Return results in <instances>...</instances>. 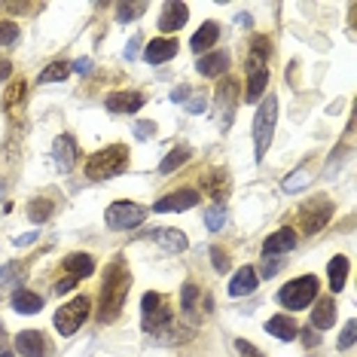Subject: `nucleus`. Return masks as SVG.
<instances>
[{
    "instance_id": "49",
    "label": "nucleus",
    "mask_w": 357,
    "mask_h": 357,
    "mask_svg": "<svg viewBox=\"0 0 357 357\" xmlns=\"http://www.w3.org/2000/svg\"><path fill=\"white\" fill-rule=\"evenodd\" d=\"M275 272H278V263H266V269H263V278H272Z\"/></svg>"
},
{
    "instance_id": "33",
    "label": "nucleus",
    "mask_w": 357,
    "mask_h": 357,
    "mask_svg": "<svg viewBox=\"0 0 357 357\" xmlns=\"http://www.w3.org/2000/svg\"><path fill=\"white\" fill-rule=\"evenodd\" d=\"M147 13V3H119L116 6V19L119 22H135Z\"/></svg>"
},
{
    "instance_id": "13",
    "label": "nucleus",
    "mask_w": 357,
    "mask_h": 357,
    "mask_svg": "<svg viewBox=\"0 0 357 357\" xmlns=\"http://www.w3.org/2000/svg\"><path fill=\"white\" fill-rule=\"evenodd\" d=\"M186 19H190V6L181 3V0H172V3H165V10H162L159 31H162V34H172V31H181V28L186 25Z\"/></svg>"
},
{
    "instance_id": "5",
    "label": "nucleus",
    "mask_w": 357,
    "mask_h": 357,
    "mask_svg": "<svg viewBox=\"0 0 357 357\" xmlns=\"http://www.w3.org/2000/svg\"><path fill=\"white\" fill-rule=\"evenodd\" d=\"M318 290H321V281L314 278V275H303V278H294V281L284 284L281 294H278V303L284 308H290V312H299V308L312 305V299L318 296Z\"/></svg>"
},
{
    "instance_id": "8",
    "label": "nucleus",
    "mask_w": 357,
    "mask_h": 357,
    "mask_svg": "<svg viewBox=\"0 0 357 357\" xmlns=\"http://www.w3.org/2000/svg\"><path fill=\"white\" fill-rule=\"evenodd\" d=\"M141 312H144V330L147 333H156L159 327H165L168 321H172V312H168V299L156 294V290H150V294H144V303H141Z\"/></svg>"
},
{
    "instance_id": "47",
    "label": "nucleus",
    "mask_w": 357,
    "mask_h": 357,
    "mask_svg": "<svg viewBox=\"0 0 357 357\" xmlns=\"http://www.w3.org/2000/svg\"><path fill=\"white\" fill-rule=\"evenodd\" d=\"M321 342V336H318V333H312V327H308L305 330V345H318Z\"/></svg>"
},
{
    "instance_id": "42",
    "label": "nucleus",
    "mask_w": 357,
    "mask_h": 357,
    "mask_svg": "<svg viewBox=\"0 0 357 357\" xmlns=\"http://www.w3.org/2000/svg\"><path fill=\"white\" fill-rule=\"evenodd\" d=\"M74 284H77V278H70V275H68L64 281L55 284V294H68V290H74Z\"/></svg>"
},
{
    "instance_id": "16",
    "label": "nucleus",
    "mask_w": 357,
    "mask_h": 357,
    "mask_svg": "<svg viewBox=\"0 0 357 357\" xmlns=\"http://www.w3.org/2000/svg\"><path fill=\"white\" fill-rule=\"evenodd\" d=\"M52 156H55L59 172H70V165H74V159H77V141L70 135H61L52 147Z\"/></svg>"
},
{
    "instance_id": "12",
    "label": "nucleus",
    "mask_w": 357,
    "mask_h": 357,
    "mask_svg": "<svg viewBox=\"0 0 357 357\" xmlns=\"http://www.w3.org/2000/svg\"><path fill=\"white\" fill-rule=\"evenodd\" d=\"M199 192L196 190H177V192H168L165 199H159L156 205H153V211L156 214H174V211H190L199 205Z\"/></svg>"
},
{
    "instance_id": "11",
    "label": "nucleus",
    "mask_w": 357,
    "mask_h": 357,
    "mask_svg": "<svg viewBox=\"0 0 357 357\" xmlns=\"http://www.w3.org/2000/svg\"><path fill=\"white\" fill-rule=\"evenodd\" d=\"M15 351L22 357H50L52 354V345L46 339V333L40 330H25L15 336Z\"/></svg>"
},
{
    "instance_id": "30",
    "label": "nucleus",
    "mask_w": 357,
    "mask_h": 357,
    "mask_svg": "<svg viewBox=\"0 0 357 357\" xmlns=\"http://www.w3.org/2000/svg\"><path fill=\"white\" fill-rule=\"evenodd\" d=\"M19 278H22V266L19 263L0 266V296H3L6 290H19Z\"/></svg>"
},
{
    "instance_id": "32",
    "label": "nucleus",
    "mask_w": 357,
    "mask_h": 357,
    "mask_svg": "<svg viewBox=\"0 0 357 357\" xmlns=\"http://www.w3.org/2000/svg\"><path fill=\"white\" fill-rule=\"evenodd\" d=\"M68 74H70L68 61H52L50 68L40 74V86H43V83H59V79H68Z\"/></svg>"
},
{
    "instance_id": "40",
    "label": "nucleus",
    "mask_w": 357,
    "mask_h": 357,
    "mask_svg": "<svg viewBox=\"0 0 357 357\" xmlns=\"http://www.w3.org/2000/svg\"><path fill=\"white\" fill-rule=\"evenodd\" d=\"M211 263L217 266V272H226V269H229V257H226L220 248H211Z\"/></svg>"
},
{
    "instance_id": "7",
    "label": "nucleus",
    "mask_w": 357,
    "mask_h": 357,
    "mask_svg": "<svg viewBox=\"0 0 357 357\" xmlns=\"http://www.w3.org/2000/svg\"><path fill=\"white\" fill-rule=\"evenodd\" d=\"M104 217H107L110 229H135V226L144 223V217H147V208L137 205V202H113Z\"/></svg>"
},
{
    "instance_id": "14",
    "label": "nucleus",
    "mask_w": 357,
    "mask_h": 357,
    "mask_svg": "<svg viewBox=\"0 0 357 357\" xmlns=\"http://www.w3.org/2000/svg\"><path fill=\"white\" fill-rule=\"evenodd\" d=\"M296 248V232L294 229H278L272 232L269 238L263 241V254L266 257H278V254H287V250Z\"/></svg>"
},
{
    "instance_id": "19",
    "label": "nucleus",
    "mask_w": 357,
    "mask_h": 357,
    "mask_svg": "<svg viewBox=\"0 0 357 357\" xmlns=\"http://www.w3.org/2000/svg\"><path fill=\"white\" fill-rule=\"evenodd\" d=\"M25 92H28L25 79H15V83L6 89V95H3V110L10 113L13 119L22 116V107H25Z\"/></svg>"
},
{
    "instance_id": "53",
    "label": "nucleus",
    "mask_w": 357,
    "mask_h": 357,
    "mask_svg": "<svg viewBox=\"0 0 357 357\" xmlns=\"http://www.w3.org/2000/svg\"><path fill=\"white\" fill-rule=\"evenodd\" d=\"M0 190H3V183H0Z\"/></svg>"
},
{
    "instance_id": "37",
    "label": "nucleus",
    "mask_w": 357,
    "mask_h": 357,
    "mask_svg": "<svg viewBox=\"0 0 357 357\" xmlns=\"http://www.w3.org/2000/svg\"><path fill=\"white\" fill-rule=\"evenodd\" d=\"M354 327H357L354 321H348L342 327V336H339V348H342V351H348V348L354 345Z\"/></svg>"
},
{
    "instance_id": "41",
    "label": "nucleus",
    "mask_w": 357,
    "mask_h": 357,
    "mask_svg": "<svg viewBox=\"0 0 357 357\" xmlns=\"http://www.w3.org/2000/svg\"><path fill=\"white\" fill-rule=\"evenodd\" d=\"M153 132H156V126H153V123H137L135 126V135L137 137H150Z\"/></svg>"
},
{
    "instance_id": "24",
    "label": "nucleus",
    "mask_w": 357,
    "mask_h": 357,
    "mask_svg": "<svg viewBox=\"0 0 357 357\" xmlns=\"http://www.w3.org/2000/svg\"><path fill=\"white\" fill-rule=\"evenodd\" d=\"M266 333H272V336L287 339V342H290V339H296L299 327H296L294 318H287V314H275V318L266 321Z\"/></svg>"
},
{
    "instance_id": "28",
    "label": "nucleus",
    "mask_w": 357,
    "mask_h": 357,
    "mask_svg": "<svg viewBox=\"0 0 357 357\" xmlns=\"http://www.w3.org/2000/svg\"><path fill=\"white\" fill-rule=\"evenodd\" d=\"M205 186L211 192V199H226V192H229V174L223 172V168H214L208 177H205Z\"/></svg>"
},
{
    "instance_id": "9",
    "label": "nucleus",
    "mask_w": 357,
    "mask_h": 357,
    "mask_svg": "<svg viewBox=\"0 0 357 357\" xmlns=\"http://www.w3.org/2000/svg\"><path fill=\"white\" fill-rule=\"evenodd\" d=\"M238 83L232 77H223L220 86H217V95H214V107H217V116H220V128L232 126V116H235V104H238Z\"/></svg>"
},
{
    "instance_id": "46",
    "label": "nucleus",
    "mask_w": 357,
    "mask_h": 357,
    "mask_svg": "<svg viewBox=\"0 0 357 357\" xmlns=\"http://www.w3.org/2000/svg\"><path fill=\"white\" fill-rule=\"evenodd\" d=\"M205 110V98H192L190 101V113H202Z\"/></svg>"
},
{
    "instance_id": "21",
    "label": "nucleus",
    "mask_w": 357,
    "mask_h": 357,
    "mask_svg": "<svg viewBox=\"0 0 357 357\" xmlns=\"http://www.w3.org/2000/svg\"><path fill=\"white\" fill-rule=\"evenodd\" d=\"M312 324L318 330H330L333 324H336V299L333 296L318 299V305L312 308Z\"/></svg>"
},
{
    "instance_id": "10",
    "label": "nucleus",
    "mask_w": 357,
    "mask_h": 357,
    "mask_svg": "<svg viewBox=\"0 0 357 357\" xmlns=\"http://www.w3.org/2000/svg\"><path fill=\"white\" fill-rule=\"evenodd\" d=\"M330 217H333V205H330L327 199H312L303 211H299V223H303V232L305 235L321 232L324 226L330 223Z\"/></svg>"
},
{
    "instance_id": "17",
    "label": "nucleus",
    "mask_w": 357,
    "mask_h": 357,
    "mask_svg": "<svg viewBox=\"0 0 357 357\" xmlns=\"http://www.w3.org/2000/svg\"><path fill=\"white\" fill-rule=\"evenodd\" d=\"M144 107V95L141 92H116L107 98L110 113H137Z\"/></svg>"
},
{
    "instance_id": "35",
    "label": "nucleus",
    "mask_w": 357,
    "mask_h": 357,
    "mask_svg": "<svg viewBox=\"0 0 357 357\" xmlns=\"http://www.w3.org/2000/svg\"><path fill=\"white\" fill-rule=\"evenodd\" d=\"M305 183H308V172H305V168H299V172H294V174L287 177V181H284V190H287V192H296V190H303Z\"/></svg>"
},
{
    "instance_id": "44",
    "label": "nucleus",
    "mask_w": 357,
    "mask_h": 357,
    "mask_svg": "<svg viewBox=\"0 0 357 357\" xmlns=\"http://www.w3.org/2000/svg\"><path fill=\"white\" fill-rule=\"evenodd\" d=\"M186 95H190V89H186V86H177L174 95H172V101H186Z\"/></svg>"
},
{
    "instance_id": "39",
    "label": "nucleus",
    "mask_w": 357,
    "mask_h": 357,
    "mask_svg": "<svg viewBox=\"0 0 357 357\" xmlns=\"http://www.w3.org/2000/svg\"><path fill=\"white\" fill-rule=\"evenodd\" d=\"M235 348H238V354H241V357H266L257 345H250L248 339H235Z\"/></svg>"
},
{
    "instance_id": "23",
    "label": "nucleus",
    "mask_w": 357,
    "mask_h": 357,
    "mask_svg": "<svg viewBox=\"0 0 357 357\" xmlns=\"http://www.w3.org/2000/svg\"><path fill=\"white\" fill-rule=\"evenodd\" d=\"M217 37H220V28L214 25V22H205L196 34H192V40H190V50L192 52H205V50H211V46L217 43Z\"/></svg>"
},
{
    "instance_id": "25",
    "label": "nucleus",
    "mask_w": 357,
    "mask_h": 357,
    "mask_svg": "<svg viewBox=\"0 0 357 357\" xmlns=\"http://www.w3.org/2000/svg\"><path fill=\"white\" fill-rule=\"evenodd\" d=\"M13 308L19 314H34L43 308V296H37L34 290H15L13 294Z\"/></svg>"
},
{
    "instance_id": "50",
    "label": "nucleus",
    "mask_w": 357,
    "mask_h": 357,
    "mask_svg": "<svg viewBox=\"0 0 357 357\" xmlns=\"http://www.w3.org/2000/svg\"><path fill=\"white\" fill-rule=\"evenodd\" d=\"M31 241H34V235H31V232H28V235H19V241H15V245L28 248V245H31Z\"/></svg>"
},
{
    "instance_id": "22",
    "label": "nucleus",
    "mask_w": 357,
    "mask_h": 357,
    "mask_svg": "<svg viewBox=\"0 0 357 357\" xmlns=\"http://www.w3.org/2000/svg\"><path fill=\"white\" fill-rule=\"evenodd\" d=\"M61 266H64V272H68L70 278H77V281L95 272V259L89 254H70V257H64Z\"/></svg>"
},
{
    "instance_id": "52",
    "label": "nucleus",
    "mask_w": 357,
    "mask_h": 357,
    "mask_svg": "<svg viewBox=\"0 0 357 357\" xmlns=\"http://www.w3.org/2000/svg\"><path fill=\"white\" fill-rule=\"evenodd\" d=\"M3 357H13V354H6V351H3Z\"/></svg>"
},
{
    "instance_id": "4",
    "label": "nucleus",
    "mask_w": 357,
    "mask_h": 357,
    "mask_svg": "<svg viewBox=\"0 0 357 357\" xmlns=\"http://www.w3.org/2000/svg\"><path fill=\"white\" fill-rule=\"evenodd\" d=\"M275 123H278V98H275V95H263V104H259V110L254 116V150H257V159H263L266 153H269Z\"/></svg>"
},
{
    "instance_id": "6",
    "label": "nucleus",
    "mask_w": 357,
    "mask_h": 357,
    "mask_svg": "<svg viewBox=\"0 0 357 357\" xmlns=\"http://www.w3.org/2000/svg\"><path fill=\"white\" fill-rule=\"evenodd\" d=\"M86 318H89V299L77 296L55 312V330H59L61 336H74V333L86 324Z\"/></svg>"
},
{
    "instance_id": "2",
    "label": "nucleus",
    "mask_w": 357,
    "mask_h": 357,
    "mask_svg": "<svg viewBox=\"0 0 357 357\" xmlns=\"http://www.w3.org/2000/svg\"><path fill=\"white\" fill-rule=\"evenodd\" d=\"M272 52V40L269 37H254L250 40V52H248V101H259L266 95L269 86V70H266V59Z\"/></svg>"
},
{
    "instance_id": "34",
    "label": "nucleus",
    "mask_w": 357,
    "mask_h": 357,
    "mask_svg": "<svg viewBox=\"0 0 357 357\" xmlns=\"http://www.w3.org/2000/svg\"><path fill=\"white\" fill-rule=\"evenodd\" d=\"M19 40V25L10 19H0V46H13Z\"/></svg>"
},
{
    "instance_id": "38",
    "label": "nucleus",
    "mask_w": 357,
    "mask_h": 357,
    "mask_svg": "<svg viewBox=\"0 0 357 357\" xmlns=\"http://www.w3.org/2000/svg\"><path fill=\"white\" fill-rule=\"evenodd\" d=\"M196 299H199V287H196V284H183V296H181V303H183L186 312H190V308L196 305Z\"/></svg>"
},
{
    "instance_id": "15",
    "label": "nucleus",
    "mask_w": 357,
    "mask_h": 357,
    "mask_svg": "<svg viewBox=\"0 0 357 357\" xmlns=\"http://www.w3.org/2000/svg\"><path fill=\"white\" fill-rule=\"evenodd\" d=\"M177 40L174 37H159V40H153V43L144 50V59H147L150 64H162V61H168V59H174L177 55Z\"/></svg>"
},
{
    "instance_id": "36",
    "label": "nucleus",
    "mask_w": 357,
    "mask_h": 357,
    "mask_svg": "<svg viewBox=\"0 0 357 357\" xmlns=\"http://www.w3.org/2000/svg\"><path fill=\"white\" fill-rule=\"evenodd\" d=\"M223 220H226V211H223V208H211L208 214H205V226H208L211 232L223 229Z\"/></svg>"
},
{
    "instance_id": "31",
    "label": "nucleus",
    "mask_w": 357,
    "mask_h": 357,
    "mask_svg": "<svg viewBox=\"0 0 357 357\" xmlns=\"http://www.w3.org/2000/svg\"><path fill=\"white\" fill-rule=\"evenodd\" d=\"M52 211H55V205H52V199H34L28 205V217L34 223H46L52 217Z\"/></svg>"
},
{
    "instance_id": "43",
    "label": "nucleus",
    "mask_w": 357,
    "mask_h": 357,
    "mask_svg": "<svg viewBox=\"0 0 357 357\" xmlns=\"http://www.w3.org/2000/svg\"><path fill=\"white\" fill-rule=\"evenodd\" d=\"M89 68H92V59H79L74 64V70H79V74H89Z\"/></svg>"
},
{
    "instance_id": "3",
    "label": "nucleus",
    "mask_w": 357,
    "mask_h": 357,
    "mask_svg": "<svg viewBox=\"0 0 357 357\" xmlns=\"http://www.w3.org/2000/svg\"><path fill=\"white\" fill-rule=\"evenodd\" d=\"M128 165V150L123 144H113L107 150H98L95 156H89L86 162V177L89 181H107V177L123 174Z\"/></svg>"
},
{
    "instance_id": "48",
    "label": "nucleus",
    "mask_w": 357,
    "mask_h": 357,
    "mask_svg": "<svg viewBox=\"0 0 357 357\" xmlns=\"http://www.w3.org/2000/svg\"><path fill=\"white\" fill-rule=\"evenodd\" d=\"M137 46H141V37H132V43H128V59H135V52H137Z\"/></svg>"
},
{
    "instance_id": "20",
    "label": "nucleus",
    "mask_w": 357,
    "mask_h": 357,
    "mask_svg": "<svg viewBox=\"0 0 357 357\" xmlns=\"http://www.w3.org/2000/svg\"><path fill=\"white\" fill-rule=\"evenodd\" d=\"M254 290H257V272L250 269V266H241L229 281V294L232 296H250Z\"/></svg>"
},
{
    "instance_id": "26",
    "label": "nucleus",
    "mask_w": 357,
    "mask_h": 357,
    "mask_svg": "<svg viewBox=\"0 0 357 357\" xmlns=\"http://www.w3.org/2000/svg\"><path fill=\"white\" fill-rule=\"evenodd\" d=\"M156 238H159V245L165 248L168 254H181V250H186V245H190L181 229H159Z\"/></svg>"
},
{
    "instance_id": "45",
    "label": "nucleus",
    "mask_w": 357,
    "mask_h": 357,
    "mask_svg": "<svg viewBox=\"0 0 357 357\" xmlns=\"http://www.w3.org/2000/svg\"><path fill=\"white\" fill-rule=\"evenodd\" d=\"M10 70H13L10 59H0V79H6V77H10Z\"/></svg>"
},
{
    "instance_id": "18",
    "label": "nucleus",
    "mask_w": 357,
    "mask_h": 357,
    "mask_svg": "<svg viewBox=\"0 0 357 357\" xmlns=\"http://www.w3.org/2000/svg\"><path fill=\"white\" fill-rule=\"evenodd\" d=\"M196 70L202 77H220L229 70V55L226 52H211V55H202L196 61Z\"/></svg>"
},
{
    "instance_id": "27",
    "label": "nucleus",
    "mask_w": 357,
    "mask_h": 357,
    "mask_svg": "<svg viewBox=\"0 0 357 357\" xmlns=\"http://www.w3.org/2000/svg\"><path fill=\"white\" fill-rule=\"evenodd\" d=\"M190 156H192L190 144H177V147H174L172 153H168V156H165V159H162L159 172H162V174H172V172H177V168H181V165H183V162H186V159H190Z\"/></svg>"
},
{
    "instance_id": "29",
    "label": "nucleus",
    "mask_w": 357,
    "mask_h": 357,
    "mask_svg": "<svg viewBox=\"0 0 357 357\" xmlns=\"http://www.w3.org/2000/svg\"><path fill=\"white\" fill-rule=\"evenodd\" d=\"M345 278H348V257H333L330 259V290H342L345 287Z\"/></svg>"
},
{
    "instance_id": "51",
    "label": "nucleus",
    "mask_w": 357,
    "mask_h": 357,
    "mask_svg": "<svg viewBox=\"0 0 357 357\" xmlns=\"http://www.w3.org/2000/svg\"><path fill=\"white\" fill-rule=\"evenodd\" d=\"M0 351H6V330H3V324H0Z\"/></svg>"
},
{
    "instance_id": "1",
    "label": "nucleus",
    "mask_w": 357,
    "mask_h": 357,
    "mask_svg": "<svg viewBox=\"0 0 357 357\" xmlns=\"http://www.w3.org/2000/svg\"><path fill=\"white\" fill-rule=\"evenodd\" d=\"M128 287H132V275H128L126 259L119 257L107 266V275H104V284H101V299H98V321L101 324H110L123 312Z\"/></svg>"
}]
</instances>
